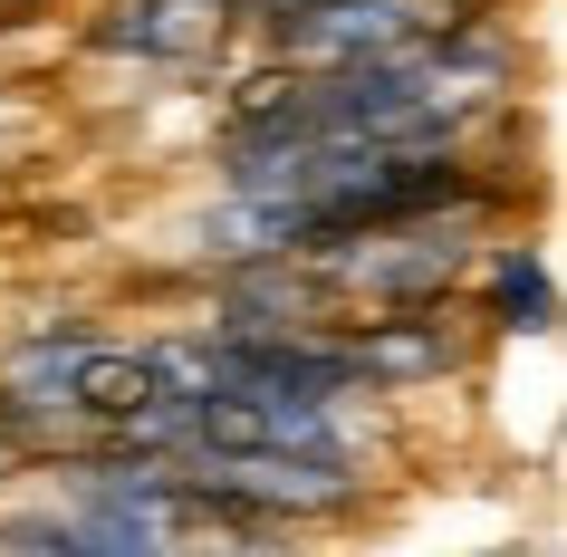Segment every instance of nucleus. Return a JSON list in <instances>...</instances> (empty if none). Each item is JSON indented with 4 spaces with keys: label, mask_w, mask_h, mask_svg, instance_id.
Masks as SVG:
<instances>
[{
    "label": "nucleus",
    "mask_w": 567,
    "mask_h": 557,
    "mask_svg": "<svg viewBox=\"0 0 567 557\" xmlns=\"http://www.w3.org/2000/svg\"><path fill=\"white\" fill-rule=\"evenodd\" d=\"M49 375V413H78V423H116L125 442H145L164 413L193 394L183 355H135V347H49L39 355Z\"/></svg>",
    "instance_id": "obj_1"
},
{
    "label": "nucleus",
    "mask_w": 567,
    "mask_h": 557,
    "mask_svg": "<svg viewBox=\"0 0 567 557\" xmlns=\"http://www.w3.org/2000/svg\"><path fill=\"white\" fill-rule=\"evenodd\" d=\"M221 10H231V0H145V10H125L116 30H106V49L193 59V49H212V39H221Z\"/></svg>",
    "instance_id": "obj_2"
},
{
    "label": "nucleus",
    "mask_w": 567,
    "mask_h": 557,
    "mask_svg": "<svg viewBox=\"0 0 567 557\" xmlns=\"http://www.w3.org/2000/svg\"><path fill=\"white\" fill-rule=\"evenodd\" d=\"M501 318H519V327L548 318V269H538V260H509L501 269Z\"/></svg>",
    "instance_id": "obj_3"
},
{
    "label": "nucleus",
    "mask_w": 567,
    "mask_h": 557,
    "mask_svg": "<svg viewBox=\"0 0 567 557\" xmlns=\"http://www.w3.org/2000/svg\"><path fill=\"white\" fill-rule=\"evenodd\" d=\"M269 10V30H289V20H308V10H337V0H260Z\"/></svg>",
    "instance_id": "obj_4"
}]
</instances>
